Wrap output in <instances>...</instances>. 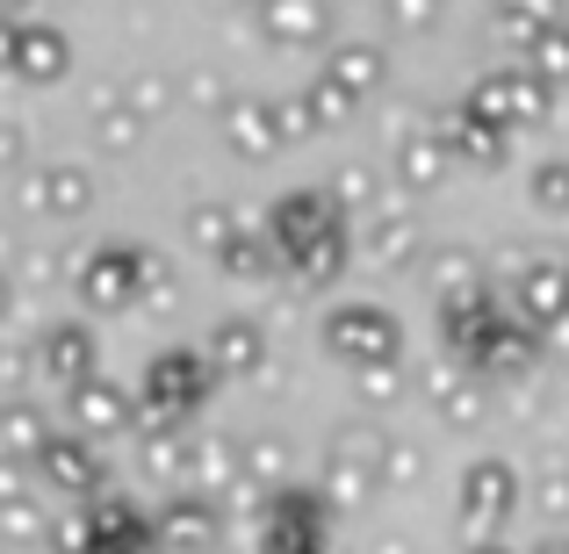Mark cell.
<instances>
[{
  "label": "cell",
  "instance_id": "cell-1",
  "mask_svg": "<svg viewBox=\"0 0 569 554\" xmlns=\"http://www.w3.org/2000/svg\"><path fill=\"white\" fill-rule=\"evenodd\" d=\"M512 497H519V490H512V469H505V461H483V469L469 475V512L476 518H505Z\"/></svg>",
  "mask_w": 569,
  "mask_h": 554
},
{
  "label": "cell",
  "instance_id": "cell-2",
  "mask_svg": "<svg viewBox=\"0 0 569 554\" xmlns=\"http://www.w3.org/2000/svg\"><path fill=\"white\" fill-rule=\"evenodd\" d=\"M483 101L498 115H519V123H533V115L548 109V87L533 80V72H512V80H498V87H483Z\"/></svg>",
  "mask_w": 569,
  "mask_h": 554
},
{
  "label": "cell",
  "instance_id": "cell-4",
  "mask_svg": "<svg viewBox=\"0 0 569 554\" xmlns=\"http://www.w3.org/2000/svg\"><path fill=\"white\" fill-rule=\"evenodd\" d=\"M533 209H548V216H569V159H548V167H533Z\"/></svg>",
  "mask_w": 569,
  "mask_h": 554
},
{
  "label": "cell",
  "instance_id": "cell-6",
  "mask_svg": "<svg viewBox=\"0 0 569 554\" xmlns=\"http://www.w3.org/2000/svg\"><path fill=\"white\" fill-rule=\"evenodd\" d=\"M562 266H569V260H562Z\"/></svg>",
  "mask_w": 569,
  "mask_h": 554
},
{
  "label": "cell",
  "instance_id": "cell-5",
  "mask_svg": "<svg viewBox=\"0 0 569 554\" xmlns=\"http://www.w3.org/2000/svg\"><path fill=\"white\" fill-rule=\"evenodd\" d=\"M533 58H541V72H533V80H569V22H556V29H548V37L541 43H533Z\"/></svg>",
  "mask_w": 569,
  "mask_h": 554
},
{
  "label": "cell",
  "instance_id": "cell-3",
  "mask_svg": "<svg viewBox=\"0 0 569 554\" xmlns=\"http://www.w3.org/2000/svg\"><path fill=\"white\" fill-rule=\"evenodd\" d=\"M527 318H541V324L569 318V266H533L527 274Z\"/></svg>",
  "mask_w": 569,
  "mask_h": 554
}]
</instances>
